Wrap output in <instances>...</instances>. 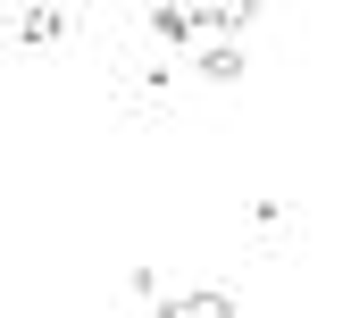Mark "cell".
<instances>
[{"label":"cell","instance_id":"1","mask_svg":"<svg viewBox=\"0 0 351 318\" xmlns=\"http://www.w3.org/2000/svg\"><path fill=\"white\" fill-rule=\"evenodd\" d=\"M151 310H159V318H243V293H226V285H201V293H159Z\"/></svg>","mask_w":351,"mask_h":318},{"label":"cell","instance_id":"6","mask_svg":"<svg viewBox=\"0 0 351 318\" xmlns=\"http://www.w3.org/2000/svg\"><path fill=\"white\" fill-rule=\"evenodd\" d=\"M125 293H134V302H159V268H125Z\"/></svg>","mask_w":351,"mask_h":318},{"label":"cell","instance_id":"5","mask_svg":"<svg viewBox=\"0 0 351 318\" xmlns=\"http://www.w3.org/2000/svg\"><path fill=\"white\" fill-rule=\"evenodd\" d=\"M201 76H209V84H243V42H217V51H201Z\"/></svg>","mask_w":351,"mask_h":318},{"label":"cell","instance_id":"3","mask_svg":"<svg viewBox=\"0 0 351 318\" xmlns=\"http://www.w3.org/2000/svg\"><path fill=\"white\" fill-rule=\"evenodd\" d=\"M67 34H75V9H42V0L17 9V42L25 51H51V42H67Z\"/></svg>","mask_w":351,"mask_h":318},{"label":"cell","instance_id":"2","mask_svg":"<svg viewBox=\"0 0 351 318\" xmlns=\"http://www.w3.org/2000/svg\"><path fill=\"white\" fill-rule=\"evenodd\" d=\"M151 42H167V51H184V42L201 34V0H151Z\"/></svg>","mask_w":351,"mask_h":318},{"label":"cell","instance_id":"4","mask_svg":"<svg viewBox=\"0 0 351 318\" xmlns=\"http://www.w3.org/2000/svg\"><path fill=\"white\" fill-rule=\"evenodd\" d=\"M259 17V0H201V25H226V34H243Z\"/></svg>","mask_w":351,"mask_h":318}]
</instances>
